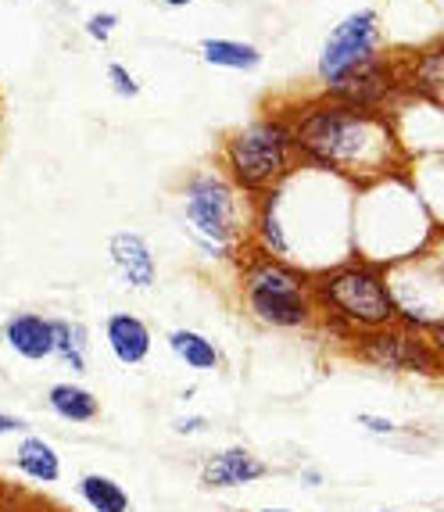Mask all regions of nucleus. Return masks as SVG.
<instances>
[{
	"label": "nucleus",
	"instance_id": "obj_20",
	"mask_svg": "<svg viewBox=\"0 0 444 512\" xmlns=\"http://www.w3.org/2000/svg\"><path fill=\"white\" fill-rule=\"evenodd\" d=\"M54 359L72 373L90 366V330L79 319H54Z\"/></svg>",
	"mask_w": 444,
	"mask_h": 512
},
{
	"label": "nucleus",
	"instance_id": "obj_6",
	"mask_svg": "<svg viewBox=\"0 0 444 512\" xmlns=\"http://www.w3.org/2000/svg\"><path fill=\"white\" fill-rule=\"evenodd\" d=\"M387 287H391L398 323L430 330L444 319V233L423 244L412 255L387 265Z\"/></svg>",
	"mask_w": 444,
	"mask_h": 512
},
{
	"label": "nucleus",
	"instance_id": "obj_28",
	"mask_svg": "<svg viewBox=\"0 0 444 512\" xmlns=\"http://www.w3.org/2000/svg\"><path fill=\"white\" fill-rule=\"evenodd\" d=\"M301 480H308V487H319V480H323V477H319L316 470H305V473H301Z\"/></svg>",
	"mask_w": 444,
	"mask_h": 512
},
{
	"label": "nucleus",
	"instance_id": "obj_11",
	"mask_svg": "<svg viewBox=\"0 0 444 512\" xmlns=\"http://www.w3.org/2000/svg\"><path fill=\"white\" fill-rule=\"evenodd\" d=\"M402 72V94L412 101H444V36L423 43L416 51L398 58Z\"/></svg>",
	"mask_w": 444,
	"mask_h": 512
},
{
	"label": "nucleus",
	"instance_id": "obj_32",
	"mask_svg": "<svg viewBox=\"0 0 444 512\" xmlns=\"http://www.w3.org/2000/svg\"><path fill=\"white\" fill-rule=\"evenodd\" d=\"M376 512H394V509H376Z\"/></svg>",
	"mask_w": 444,
	"mask_h": 512
},
{
	"label": "nucleus",
	"instance_id": "obj_21",
	"mask_svg": "<svg viewBox=\"0 0 444 512\" xmlns=\"http://www.w3.org/2000/svg\"><path fill=\"white\" fill-rule=\"evenodd\" d=\"M104 76H108V83H111V90L119 97H126V101H133V97H140V83H137V76L126 69V65H119V61H111L108 69H104Z\"/></svg>",
	"mask_w": 444,
	"mask_h": 512
},
{
	"label": "nucleus",
	"instance_id": "obj_29",
	"mask_svg": "<svg viewBox=\"0 0 444 512\" xmlns=\"http://www.w3.org/2000/svg\"><path fill=\"white\" fill-rule=\"evenodd\" d=\"M158 4H165V8H190L194 0H158Z\"/></svg>",
	"mask_w": 444,
	"mask_h": 512
},
{
	"label": "nucleus",
	"instance_id": "obj_9",
	"mask_svg": "<svg viewBox=\"0 0 444 512\" xmlns=\"http://www.w3.org/2000/svg\"><path fill=\"white\" fill-rule=\"evenodd\" d=\"M319 94L333 97V101L351 104V108H366L380 111V115H391L398 108V101H405L402 94V72H398V58H376L369 61L366 69H359L355 76L341 79L330 90H319Z\"/></svg>",
	"mask_w": 444,
	"mask_h": 512
},
{
	"label": "nucleus",
	"instance_id": "obj_2",
	"mask_svg": "<svg viewBox=\"0 0 444 512\" xmlns=\"http://www.w3.org/2000/svg\"><path fill=\"white\" fill-rule=\"evenodd\" d=\"M312 294L319 308V330H326L337 344H348L355 333L380 330L398 323L387 265L373 258L348 255L312 273Z\"/></svg>",
	"mask_w": 444,
	"mask_h": 512
},
{
	"label": "nucleus",
	"instance_id": "obj_13",
	"mask_svg": "<svg viewBox=\"0 0 444 512\" xmlns=\"http://www.w3.org/2000/svg\"><path fill=\"white\" fill-rule=\"evenodd\" d=\"M0 341L26 362L54 359V319L40 312H15L0 326Z\"/></svg>",
	"mask_w": 444,
	"mask_h": 512
},
{
	"label": "nucleus",
	"instance_id": "obj_10",
	"mask_svg": "<svg viewBox=\"0 0 444 512\" xmlns=\"http://www.w3.org/2000/svg\"><path fill=\"white\" fill-rule=\"evenodd\" d=\"M197 477L208 491H237V487L258 484L269 477V462L258 459L244 444H233V448H219V452L205 455Z\"/></svg>",
	"mask_w": 444,
	"mask_h": 512
},
{
	"label": "nucleus",
	"instance_id": "obj_18",
	"mask_svg": "<svg viewBox=\"0 0 444 512\" xmlns=\"http://www.w3.org/2000/svg\"><path fill=\"white\" fill-rule=\"evenodd\" d=\"M201 61L212 69H230V72H255L262 65V51L248 40H230V36H205L201 40Z\"/></svg>",
	"mask_w": 444,
	"mask_h": 512
},
{
	"label": "nucleus",
	"instance_id": "obj_1",
	"mask_svg": "<svg viewBox=\"0 0 444 512\" xmlns=\"http://www.w3.org/2000/svg\"><path fill=\"white\" fill-rule=\"evenodd\" d=\"M301 169L326 172L337 180L373 187L409 169L398 126L391 115L333 101L326 94L287 104Z\"/></svg>",
	"mask_w": 444,
	"mask_h": 512
},
{
	"label": "nucleus",
	"instance_id": "obj_27",
	"mask_svg": "<svg viewBox=\"0 0 444 512\" xmlns=\"http://www.w3.org/2000/svg\"><path fill=\"white\" fill-rule=\"evenodd\" d=\"M430 344H434V351H437V362H441V376H444V319L437 326H430Z\"/></svg>",
	"mask_w": 444,
	"mask_h": 512
},
{
	"label": "nucleus",
	"instance_id": "obj_24",
	"mask_svg": "<svg viewBox=\"0 0 444 512\" xmlns=\"http://www.w3.org/2000/svg\"><path fill=\"white\" fill-rule=\"evenodd\" d=\"M208 430V416H180L172 419V434L176 437H197Z\"/></svg>",
	"mask_w": 444,
	"mask_h": 512
},
{
	"label": "nucleus",
	"instance_id": "obj_31",
	"mask_svg": "<svg viewBox=\"0 0 444 512\" xmlns=\"http://www.w3.org/2000/svg\"><path fill=\"white\" fill-rule=\"evenodd\" d=\"M255 512H294V509H255Z\"/></svg>",
	"mask_w": 444,
	"mask_h": 512
},
{
	"label": "nucleus",
	"instance_id": "obj_22",
	"mask_svg": "<svg viewBox=\"0 0 444 512\" xmlns=\"http://www.w3.org/2000/svg\"><path fill=\"white\" fill-rule=\"evenodd\" d=\"M115 26H119V15H115V11H97V15L86 18L83 29H86V36H90V40L108 43L111 33H115Z\"/></svg>",
	"mask_w": 444,
	"mask_h": 512
},
{
	"label": "nucleus",
	"instance_id": "obj_7",
	"mask_svg": "<svg viewBox=\"0 0 444 512\" xmlns=\"http://www.w3.org/2000/svg\"><path fill=\"white\" fill-rule=\"evenodd\" d=\"M344 351H348L355 362H362V366L376 369V373L444 380L437 351H434V344H430V333L416 330V326L391 323V326H380V330L355 333V337L344 344Z\"/></svg>",
	"mask_w": 444,
	"mask_h": 512
},
{
	"label": "nucleus",
	"instance_id": "obj_17",
	"mask_svg": "<svg viewBox=\"0 0 444 512\" xmlns=\"http://www.w3.org/2000/svg\"><path fill=\"white\" fill-rule=\"evenodd\" d=\"M165 344H169L172 355H176L187 369H194V373L222 369V348L208 337V333L190 330V326H176V330H169Z\"/></svg>",
	"mask_w": 444,
	"mask_h": 512
},
{
	"label": "nucleus",
	"instance_id": "obj_25",
	"mask_svg": "<svg viewBox=\"0 0 444 512\" xmlns=\"http://www.w3.org/2000/svg\"><path fill=\"white\" fill-rule=\"evenodd\" d=\"M0 512H58V509H54V505L36 502V498H18V495H11V502L4 505Z\"/></svg>",
	"mask_w": 444,
	"mask_h": 512
},
{
	"label": "nucleus",
	"instance_id": "obj_5",
	"mask_svg": "<svg viewBox=\"0 0 444 512\" xmlns=\"http://www.w3.org/2000/svg\"><path fill=\"white\" fill-rule=\"evenodd\" d=\"M183 233L219 262H237L248 248L240 190L219 169H201L183 183Z\"/></svg>",
	"mask_w": 444,
	"mask_h": 512
},
{
	"label": "nucleus",
	"instance_id": "obj_26",
	"mask_svg": "<svg viewBox=\"0 0 444 512\" xmlns=\"http://www.w3.org/2000/svg\"><path fill=\"white\" fill-rule=\"evenodd\" d=\"M29 423L22 416H8V412H0V437H8V434H26Z\"/></svg>",
	"mask_w": 444,
	"mask_h": 512
},
{
	"label": "nucleus",
	"instance_id": "obj_16",
	"mask_svg": "<svg viewBox=\"0 0 444 512\" xmlns=\"http://www.w3.org/2000/svg\"><path fill=\"white\" fill-rule=\"evenodd\" d=\"M47 409H51L61 423L83 427V423H94V419L101 416V398H97L90 387L76 384V380H61V384L47 387Z\"/></svg>",
	"mask_w": 444,
	"mask_h": 512
},
{
	"label": "nucleus",
	"instance_id": "obj_14",
	"mask_svg": "<svg viewBox=\"0 0 444 512\" xmlns=\"http://www.w3.org/2000/svg\"><path fill=\"white\" fill-rule=\"evenodd\" d=\"M104 344H108L111 359L119 366H144L154 348V333L133 312H111L104 319Z\"/></svg>",
	"mask_w": 444,
	"mask_h": 512
},
{
	"label": "nucleus",
	"instance_id": "obj_8",
	"mask_svg": "<svg viewBox=\"0 0 444 512\" xmlns=\"http://www.w3.org/2000/svg\"><path fill=\"white\" fill-rule=\"evenodd\" d=\"M380 47H384V29H380V15H376L373 8L344 15L341 22L330 29L323 51H319V61H316L319 90H330V86H337L341 79L366 69L369 61L384 58Z\"/></svg>",
	"mask_w": 444,
	"mask_h": 512
},
{
	"label": "nucleus",
	"instance_id": "obj_3",
	"mask_svg": "<svg viewBox=\"0 0 444 512\" xmlns=\"http://www.w3.org/2000/svg\"><path fill=\"white\" fill-rule=\"evenodd\" d=\"M240 305L255 323L280 333L319 330V308L312 294V269H301L291 258L244 248L237 258Z\"/></svg>",
	"mask_w": 444,
	"mask_h": 512
},
{
	"label": "nucleus",
	"instance_id": "obj_12",
	"mask_svg": "<svg viewBox=\"0 0 444 512\" xmlns=\"http://www.w3.org/2000/svg\"><path fill=\"white\" fill-rule=\"evenodd\" d=\"M108 262L115 269L129 291H151L158 283V262H154V251L147 244L144 233L137 230H119L111 233L108 240Z\"/></svg>",
	"mask_w": 444,
	"mask_h": 512
},
{
	"label": "nucleus",
	"instance_id": "obj_23",
	"mask_svg": "<svg viewBox=\"0 0 444 512\" xmlns=\"http://www.w3.org/2000/svg\"><path fill=\"white\" fill-rule=\"evenodd\" d=\"M355 423H359L366 434H373V437H394L398 434V423H394L391 416H380V412H359L355 416Z\"/></svg>",
	"mask_w": 444,
	"mask_h": 512
},
{
	"label": "nucleus",
	"instance_id": "obj_15",
	"mask_svg": "<svg viewBox=\"0 0 444 512\" xmlns=\"http://www.w3.org/2000/svg\"><path fill=\"white\" fill-rule=\"evenodd\" d=\"M11 462H15V470L22 473L26 480H33V484H43L51 487L61 480V455L58 448H54L47 437L40 434H22V441L15 444V455H11Z\"/></svg>",
	"mask_w": 444,
	"mask_h": 512
},
{
	"label": "nucleus",
	"instance_id": "obj_19",
	"mask_svg": "<svg viewBox=\"0 0 444 512\" xmlns=\"http://www.w3.org/2000/svg\"><path fill=\"white\" fill-rule=\"evenodd\" d=\"M76 495L83 498V505L90 512H129V491L108 473H83L76 484Z\"/></svg>",
	"mask_w": 444,
	"mask_h": 512
},
{
	"label": "nucleus",
	"instance_id": "obj_30",
	"mask_svg": "<svg viewBox=\"0 0 444 512\" xmlns=\"http://www.w3.org/2000/svg\"><path fill=\"white\" fill-rule=\"evenodd\" d=\"M8 502H11V491H4V487H0V509H4Z\"/></svg>",
	"mask_w": 444,
	"mask_h": 512
},
{
	"label": "nucleus",
	"instance_id": "obj_4",
	"mask_svg": "<svg viewBox=\"0 0 444 512\" xmlns=\"http://www.w3.org/2000/svg\"><path fill=\"white\" fill-rule=\"evenodd\" d=\"M298 169L301 158L287 108L262 111L240 129L226 133V140L219 144V172L248 201L294 180Z\"/></svg>",
	"mask_w": 444,
	"mask_h": 512
}]
</instances>
